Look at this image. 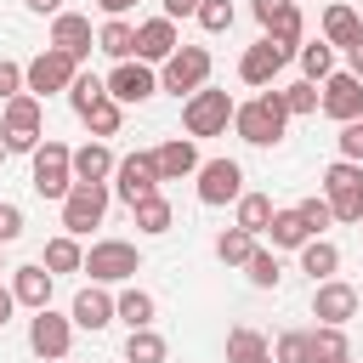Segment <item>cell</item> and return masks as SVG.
I'll use <instances>...</instances> for the list:
<instances>
[{
    "mask_svg": "<svg viewBox=\"0 0 363 363\" xmlns=\"http://www.w3.org/2000/svg\"><path fill=\"white\" fill-rule=\"evenodd\" d=\"M11 301L17 306H51V272L45 267H11Z\"/></svg>",
    "mask_w": 363,
    "mask_h": 363,
    "instance_id": "obj_21",
    "label": "cell"
},
{
    "mask_svg": "<svg viewBox=\"0 0 363 363\" xmlns=\"http://www.w3.org/2000/svg\"><path fill=\"white\" fill-rule=\"evenodd\" d=\"M244 272H250V284H255V289H278V278H284L278 250H261V244H255V255L244 261Z\"/></svg>",
    "mask_w": 363,
    "mask_h": 363,
    "instance_id": "obj_35",
    "label": "cell"
},
{
    "mask_svg": "<svg viewBox=\"0 0 363 363\" xmlns=\"http://www.w3.org/2000/svg\"><path fill=\"white\" fill-rule=\"evenodd\" d=\"M17 238H23V210L0 204V244H17Z\"/></svg>",
    "mask_w": 363,
    "mask_h": 363,
    "instance_id": "obj_46",
    "label": "cell"
},
{
    "mask_svg": "<svg viewBox=\"0 0 363 363\" xmlns=\"http://www.w3.org/2000/svg\"><path fill=\"white\" fill-rule=\"evenodd\" d=\"M267 238H272V250H301L312 233H306V221H301L295 210H272V227H267Z\"/></svg>",
    "mask_w": 363,
    "mask_h": 363,
    "instance_id": "obj_30",
    "label": "cell"
},
{
    "mask_svg": "<svg viewBox=\"0 0 363 363\" xmlns=\"http://www.w3.org/2000/svg\"><path fill=\"white\" fill-rule=\"evenodd\" d=\"M0 272H6V261H0Z\"/></svg>",
    "mask_w": 363,
    "mask_h": 363,
    "instance_id": "obj_54",
    "label": "cell"
},
{
    "mask_svg": "<svg viewBox=\"0 0 363 363\" xmlns=\"http://www.w3.org/2000/svg\"><path fill=\"white\" fill-rule=\"evenodd\" d=\"M238 193H244L238 159H204V164H199V204L221 210V204H238Z\"/></svg>",
    "mask_w": 363,
    "mask_h": 363,
    "instance_id": "obj_10",
    "label": "cell"
},
{
    "mask_svg": "<svg viewBox=\"0 0 363 363\" xmlns=\"http://www.w3.org/2000/svg\"><path fill=\"white\" fill-rule=\"evenodd\" d=\"M233 108H238V102H233L227 91H210V85H204V91H193V96L182 102V125H187V136H221V130L233 125Z\"/></svg>",
    "mask_w": 363,
    "mask_h": 363,
    "instance_id": "obj_6",
    "label": "cell"
},
{
    "mask_svg": "<svg viewBox=\"0 0 363 363\" xmlns=\"http://www.w3.org/2000/svg\"><path fill=\"white\" fill-rule=\"evenodd\" d=\"M295 57H301V74H306V79H312V85H318V79H329V74H335V45H323V40H312V45H301V51H295Z\"/></svg>",
    "mask_w": 363,
    "mask_h": 363,
    "instance_id": "obj_33",
    "label": "cell"
},
{
    "mask_svg": "<svg viewBox=\"0 0 363 363\" xmlns=\"http://www.w3.org/2000/svg\"><path fill=\"white\" fill-rule=\"evenodd\" d=\"M68 340H74V323H68L62 312L40 306V312H34V323H28V346H34V357L62 363V357H68Z\"/></svg>",
    "mask_w": 363,
    "mask_h": 363,
    "instance_id": "obj_12",
    "label": "cell"
},
{
    "mask_svg": "<svg viewBox=\"0 0 363 363\" xmlns=\"http://www.w3.org/2000/svg\"><path fill=\"white\" fill-rule=\"evenodd\" d=\"M346 74H352V79H363V40H357V45H346Z\"/></svg>",
    "mask_w": 363,
    "mask_h": 363,
    "instance_id": "obj_48",
    "label": "cell"
},
{
    "mask_svg": "<svg viewBox=\"0 0 363 363\" xmlns=\"http://www.w3.org/2000/svg\"><path fill=\"white\" fill-rule=\"evenodd\" d=\"M233 227H244V233L261 238V233L272 227V199H267V193H238V221H233Z\"/></svg>",
    "mask_w": 363,
    "mask_h": 363,
    "instance_id": "obj_29",
    "label": "cell"
},
{
    "mask_svg": "<svg viewBox=\"0 0 363 363\" xmlns=\"http://www.w3.org/2000/svg\"><path fill=\"white\" fill-rule=\"evenodd\" d=\"M272 363H312V329H284L272 346Z\"/></svg>",
    "mask_w": 363,
    "mask_h": 363,
    "instance_id": "obj_37",
    "label": "cell"
},
{
    "mask_svg": "<svg viewBox=\"0 0 363 363\" xmlns=\"http://www.w3.org/2000/svg\"><path fill=\"white\" fill-rule=\"evenodd\" d=\"M153 312H159V301H153L147 289H125V295L113 301V318H125L130 329H153Z\"/></svg>",
    "mask_w": 363,
    "mask_h": 363,
    "instance_id": "obj_28",
    "label": "cell"
},
{
    "mask_svg": "<svg viewBox=\"0 0 363 363\" xmlns=\"http://www.w3.org/2000/svg\"><path fill=\"white\" fill-rule=\"evenodd\" d=\"M68 187H74V147L45 136L34 147V193L40 199H68Z\"/></svg>",
    "mask_w": 363,
    "mask_h": 363,
    "instance_id": "obj_8",
    "label": "cell"
},
{
    "mask_svg": "<svg viewBox=\"0 0 363 363\" xmlns=\"http://www.w3.org/2000/svg\"><path fill=\"white\" fill-rule=\"evenodd\" d=\"M193 17H199L204 34H227V28H233V0H199Z\"/></svg>",
    "mask_w": 363,
    "mask_h": 363,
    "instance_id": "obj_41",
    "label": "cell"
},
{
    "mask_svg": "<svg viewBox=\"0 0 363 363\" xmlns=\"http://www.w3.org/2000/svg\"><path fill=\"white\" fill-rule=\"evenodd\" d=\"M74 74H79V62H74L68 51L45 45L34 62H23V91H28V96H57V91L74 85Z\"/></svg>",
    "mask_w": 363,
    "mask_h": 363,
    "instance_id": "obj_5",
    "label": "cell"
},
{
    "mask_svg": "<svg viewBox=\"0 0 363 363\" xmlns=\"http://www.w3.org/2000/svg\"><path fill=\"white\" fill-rule=\"evenodd\" d=\"M102 216H108V187H102V182H74L68 199H62V227H68V238L102 227Z\"/></svg>",
    "mask_w": 363,
    "mask_h": 363,
    "instance_id": "obj_9",
    "label": "cell"
},
{
    "mask_svg": "<svg viewBox=\"0 0 363 363\" xmlns=\"http://www.w3.org/2000/svg\"><path fill=\"white\" fill-rule=\"evenodd\" d=\"M79 272H91V284H125V278L142 272V250L125 244V238H96L85 250V267Z\"/></svg>",
    "mask_w": 363,
    "mask_h": 363,
    "instance_id": "obj_3",
    "label": "cell"
},
{
    "mask_svg": "<svg viewBox=\"0 0 363 363\" xmlns=\"http://www.w3.org/2000/svg\"><path fill=\"white\" fill-rule=\"evenodd\" d=\"M278 96H284V113H289V119H295V113H318V85H312V79H295V85L278 91Z\"/></svg>",
    "mask_w": 363,
    "mask_h": 363,
    "instance_id": "obj_42",
    "label": "cell"
},
{
    "mask_svg": "<svg viewBox=\"0 0 363 363\" xmlns=\"http://www.w3.org/2000/svg\"><path fill=\"white\" fill-rule=\"evenodd\" d=\"M113 193H119L125 204H142L147 193H159V164H153V153H125V159L113 164Z\"/></svg>",
    "mask_w": 363,
    "mask_h": 363,
    "instance_id": "obj_11",
    "label": "cell"
},
{
    "mask_svg": "<svg viewBox=\"0 0 363 363\" xmlns=\"http://www.w3.org/2000/svg\"><path fill=\"white\" fill-rule=\"evenodd\" d=\"M261 28H267V40H278V45H289V51H301L306 23H301V6H295V0H284V6H278V11L261 23Z\"/></svg>",
    "mask_w": 363,
    "mask_h": 363,
    "instance_id": "obj_24",
    "label": "cell"
},
{
    "mask_svg": "<svg viewBox=\"0 0 363 363\" xmlns=\"http://www.w3.org/2000/svg\"><path fill=\"white\" fill-rule=\"evenodd\" d=\"M182 40H176V23L170 17H147V23H136V62H164L170 51H176Z\"/></svg>",
    "mask_w": 363,
    "mask_h": 363,
    "instance_id": "obj_18",
    "label": "cell"
},
{
    "mask_svg": "<svg viewBox=\"0 0 363 363\" xmlns=\"http://www.w3.org/2000/svg\"><path fill=\"white\" fill-rule=\"evenodd\" d=\"M289 57H295L289 45H278V40H267V34H261V40L238 57V79H244V85H272V74H278Z\"/></svg>",
    "mask_w": 363,
    "mask_h": 363,
    "instance_id": "obj_16",
    "label": "cell"
},
{
    "mask_svg": "<svg viewBox=\"0 0 363 363\" xmlns=\"http://www.w3.org/2000/svg\"><path fill=\"white\" fill-rule=\"evenodd\" d=\"M130 216H136V227H142V233H153V238L176 227V210H170V199H164V193H147L142 204H130Z\"/></svg>",
    "mask_w": 363,
    "mask_h": 363,
    "instance_id": "obj_26",
    "label": "cell"
},
{
    "mask_svg": "<svg viewBox=\"0 0 363 363\" xmlns=\"http://www.w3.org/2000/svg\"><path fill=\"white\" fill-rule=\"evenodd\" d=\"M11 96H23V62L0 57V102H11Z\"/></svg>",
    "mask_w": 363,
    "mask_h": 363,
    "instance_id": "obj_45",
    "label": "cell"
},
{
    "mask_svg": "<svg viewBox=\"0 0 363 363\" xmlns=\"http://www.w3.org/2000/svg\"><path fill=\"white\" fill-rule=\"evenodd\" d=\"M210 85V51L204 45H176L164 62H159V91L170 96H193Z\"/></svg>",
    "mask_w": 363,
    "mask_h": 363,
    "instance_id": "obj_2",
    "label": "cell"
},
{
    "mask_svg": "<svg viewBox=\"0 0 363 363\" xmlns=\"http://www.w3.org/2000/svg\"><path fill=\"white\" fill-rule=\"evenodd\" d=\"M340 357H352V352H346V335L329 329V323H318V329H312V363H340Z\"/></svg>",
    "mask_w": 363,
    "mask_h": 363,
    "instance_id": "obj_40",
    "label": "cell"
},
{
    "mask_svg": "<svg viewBox=\"0 0 363 363\" xmlns=\"http://www.w3.org/2000/svg\"><path fill=\"white\" fill-rule=\"evenodd\" d=\"M51 45H57V51H68L74 62H85V57H91V45H96L91 17H79V11H57V17H51Z\"/></svg>",
    "mask_w": 363,
    "mask_h": 363,
    "instance_id": "obj_17",
    "label": "cell"
},
{
    "mask_svg": "<svg viewBox=\"0 0 363 363\" xmlns=\"http://www.w3.org/2000/svg\"><path fill=\"white\" fill-rule=\"evenodd\" d=\"M11 312H17V301H11V289H6V284H0V323H6V318H11Z\"/></svg>",
    "mask_w": 363,
    "mask_h": 363,
    "instance_id": "obj_51",
    "label": "cell"
},
{
    "mask_svg": "<svg viewBox=\"0 0 363 363\" xmlns=\"http://www.w3.org/2000/svg\"><path fill=\"white\" fill-rule=\"evenodd\" d=\"M363 40V17L352 6H329L323 11V45H357Z\"/></svg>",
    "mask_w": 363,
    "mask_h": 363,
    "instance_id": "obj_25",
    "label": "cell"
},
{
    "mask_svg": "<svg viewBox=\"0 0 363 363\" xmlns=\"http://www.w3.org/2000/svg\"><path fill=\"white\" fill-rule=\"evenodd\" d=\"M102 85H108V96H113L119 108H130V102H147V96L159 91V74H153L147 62H113V74H108Z\"/></svg>",
    "mask_w": 363,
    "mask_h": 363,
    "instance_id": "obj_13",
    "label": "cell"
},
{
    "mask_svg": "<svg viewBox=\"0 0 363 363\" xmlns=\"http://www.w3.org/2000/svg\"><path fill=\"white\" fill-rule=\"evenodd\" d=\"M335 267H340V250H335L329 238H306V244H301V272H312V284L335 278Z\"/></svg>",
    "mask_w": 363,
    "mask_h": 363,
    "instance_id": "obj_27",
    "label": "cell"
},
{
    "mask_svg": "<svg viewBox=\"0 0 363 363\" xmlns=\"http://www.w3.org/2000/svg\"><path fill=\"white\" fill-rule=\"evenodd\" d=\"M164 357H170V346H164L159 329H130V340H125V363H164Z\"/></svg>",
    "mask_w": 363,
    "mask_h": 363,
    "instance_id": "obj_32",
    "label": "cell"
},
{
    "mask_svg": "<svg viewBox=\"0 0 363 363\" xmlns=\"http://www.w3.org/2000/svg\"><path fill=\"white\" fill-rule=\"evenodd\" d=\"M295 6H301V0H295Z\"/></svg>",
    "mask_w": 363,
    "mask_h": 363,
    "instance_id": "obj_55",
    "label": "cell"
},
{
    "mask_svg": "<svg viewBox=\"0 0 363 363\" xmlns=\"http://www.w3.org/2000/svg\"><path fill=\"white\" fill-rule=\"evenodd\" d=\"M284 125H289V113H284V96L278 91H261V96H250V102L233 108V130L250 147H278L284 142Z\"/></svg>",
    "mask_w": 363,
    "mask_h": 363,
    "instance_id": "obj_1",
    "label": "cell"
},
{
    "mask_svg": "<svg viewBox=\"0 0 363 363\" xmlns=\"http://www.w3.org/2000/svg\"><path fill=\"white\" fill-rule=\"evenodd\" d=\"M0 147L6 153H34L40 147V96H11L0 113Z\"/></svg>",
    "mask_w": 363,
    "mask_h": 363,
    "instance_id": "obj_7",
    "label": "cell"
},
{
    "mask_svg": "<svg viewBox=\"0 0 363 363\" xmlns=\"http://www.w3.org/2000/svg\"><path fill=\"white\" fill-rule=\"evenodd\" d=\"M96 51H108L113 62H130V57H136V23H125V17H108V23L96 28Z\"/></svg>",
    "mask_w": 363,
    "mask_h": 363,
    "instance_id": "obj_22",
    "label": "cell"
},
{
    "mask_svg": "<svg viewBox=\"0 0 363 363\" xmlns=\"http://www.w3.org/2000/svg\"><path fill=\"white\" fill-rule=\"evenodd\" d=\"M23 6H28V11H40V17H57V11H62V0H23Z\"/></svg>",
    "mask_w": 363,
    "mask_h": 363,
    "instance_id": "obj_49",
    "label": "cell"
},
{
    "mask_svg": "<svg viewBox=\"0 0 363 363\" xmlns=\"http://www.w3.org/2000/svg\"><path fill=\"white\" fill-rule=\"evenodd\" d=\"M68 323H74V329H108V323H113V295H108L102 284L79 289V295H74V312H68Z\"/></svg>",
    "mask_w": 363,
    "mask_h": 363,
    "instance_id": "obj_20",
    "label": "cell"
},
{
    "mask_svg": "<svg viewBox=\"0 0 363 363\" xmlns=\"http://www.w3.org/2000/svg\"><path fill=\"white\" fill-rule=\"evenodd\" d=\"M340 363H352V357H340Z\"/></svg>",
    "mask_w": 363,
    "mask_h": 363,
    "instance_id": "obj_53",
    "label": "cell"
},
{
    "mask_svg": "<svg viewBox=\"0 0 363 363\" xmlns=\"http://www.w3.org/2000/svg\"><path fill=\"white\" fill-rule=\"evenodd\" d=\"M216 255H221L227 267H244V261L255 255V233H244V227H227V233L216 238Z\"/></svg>",
    "mask_w": 363,
    "mask_h": 363,
    "instance_id": "obj_34",
    "label": "cell"
},
{
    "mask_svg": "<svg viewBox=\"0 0 363 363\" xmlns=\"http://www.w3.org/2000/svg\"><path fill=\"white\" fill-rule=\"evenodd\" d=\"M40 267H45V272H79V267H85L79 238H68V233H62V238H51V244H45V255H40Z\"/></svg>",
    "mask_w": 363,
    "mask_h": 363,
    "instance_id": "obj_31",
    "label": "cell"
},
{
    "mask_svg": "<svg viewBox=\"0 0 363 363\" xmlns=\"http://www.w3.org/2000/svg\"><path fill=\"white\" fill-rule=\"evenodd\" d=\"M318 108H323L329 119H340V125L363 119V79H352V74H329L323 91H318Z\"/></svg>",
    "mask_w": 363,
    "mask_h": 363,
    "instance_id": "obj_15",
    "label": "cell"
},
{
    "mask_svg": "<svg viewBox=\"0 0 363 363\" xmlns=\"http://www.w3.org/2000/svg\"><path fill=\"white\" fill-rule=\"evenodd\" d=\"M85 125H91V136L102 142V136H119V125H125V108L113 102V96H102L91 113H85Z\"/></svg>",
    "mask_w": 363,
    "mask_h": 363,
    "instance_id": "obj_39",
    "label": "cell"
},
{
    "mask_svg": "<svg viewBox=\"0 0 363 363\" xmlns=\"http://www.w3.org/2000/svg\"><path fill=\"white\" fill-rule=\"evenodd\" d=\"M102 96H108V85H102L96 74H74V85H68V102H74V113H79V119H85V113H91Z\"/></svg>",
    "mask_w": 363,
    "mask_h": 363,
    "instance_id": "obj_38",
    "label": "cell"
},
{
    "mask_svg": "<svg viewBox=\"0 0 363 363\" xmlns=\"http://www.w3.org/2000/svg\"><path fill=\"white\" fill-rule=\"evenodd\" d=\"M250 363H272V352H267V357H250Z\"/></svg>",
    "mask_w": 363,
    "mask_h": 363,
    "instance_id": "obj_52",
    "label": "cell"
},
{
    "mask_svg": "<svg viewBox=\"0 0 363 363\" xmlns=\"http://www.w3.org/2000/svg\"><path fill=\"white\" fill-rule=\"evenodd\" d=\"M153 164H159V182H182V176H199V147L193 136H170L153 147Z\"/></svg>",
    "mask_w": 363,
    "mask_h": 363,
    "instance_id": "obj_19",
    "label": "cell"
},
{
    "mask_svg": "<svg viewBox=\"0 0 363 363\" xmlns=\"http://www.w3.org/2000/svg\"><path fill=\"white\" fill-rule=\"evenodd\" d=\"M193 11H199V0H164V17H170V23H176V17H193Z\"/></svg>",
    "mask_w": 363,
    "mask_h": 363,
    "instance_id": "obj_47",
    "label": "cell"
},
{
    "mask_svg": "<svg viewBox=\"0 0 363 363\" xmlns=\"http://www.w3.org/2000/svg\"><path fill=\"white\" fill-rule=\"evenodd\" d=\"M312 318L329 323V329H346V318H357V289L340 284V278H323L312 289Z\"/></svg>",
    "mask_w": 363,
    "mask_h": 363,
    "instance_id": "obj_14",
    "label": "cell"
},
{
    "mask_svg": "<svg viewBox=\"0 0 363 363\" xmlns=\"http://www.w3.org/2000/svg\"><path fill=\"white\" fill-rule=\"evenodd\" d=\"M340 159H352V164H363V119H352V125H340Z\"/></svg>",
    "mask_w": 363,
    "mask_h": 363,
    "instance_id": "obj_44",
    "label": "cell"
},
{
    "mask_svg": "<svg viewBox=\"0 0 363 363\" xmlns=\"http://www.w3.org/2000/svg\"><path fill=\"white\" fill-rule=\"evenodd\" d=\"M267 352H272V346H267L255 329H244V323L227 329V363H250V357H267Z\"/></svg>",
    "mask_w": 363,
    "mask_h": 363,
    "instance_id": "obj_36",
    "label": "cell"
},
{
    "mask_svg": "<svg viewBox=\"0 0 363 363\" xmlns=\"http://www.w3.org/2000/svg\"><path fill=\"white\" fill-rule=\"evenodd\" d=\"M295 216L306 221V233H312V238H323V227H335V210H329V199H301V204H295Z\"/></svg>",
    "mask_w": 363,
    "mask_h": 363,
    "instance_id": "obj_43",
    "label": "cell"
},
{
    "mask_svg": "<svg viewBox=\"0 0 363 363\" xmlns=\"http://www.w3.org/2000/svg\"><path fill=\"white\" fill-rule=\"evenodd\" d=\"M96 6H102V11H108V17H125V11H130V6H136V0H96Z\"/></svg>",
    "mask_w": 363,
    "mask_h": 363,
    "instance_id": "obj_50",
    "label": "cell"
},
{
    "mask_svg": "<svg viewBox=\"0 0 363 363\" xmlns=\"http://www.w3.org/2000/svg\"><path fill=\"white\" fill-rule=\"evenodd\" d=\"M323 199H329L335 221H363V164L335 159V164L323 170Z\"/></svg>",
    "mask_w": 363,
    "mask_h": 363,
    "instance_id": "obj_4",
    "label": "cell"
},
{
    "mask_svg": "<svg viewBox=\"0 0 363 363\" xmlns=\"http://www.w3.org/2000/svg\"><path fill=\"white\" fill-rule=\"evenodd\" d=\"M113 153H108V142H85V147H74V182H108L113 176Z\"/></svg>",
    "mask_w": 363,
    "mask_h": 363,
    "instance_id": "obj_23",
    "label": "cell"
}]
</instances>
